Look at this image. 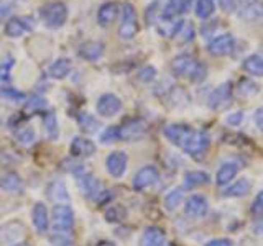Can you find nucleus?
Instances as JSON below:
<instances>
[{"mask_svg": "<svg viewBox=\"0 0 263 246\" xmlns=\"http://www.w3.org/2000/svg\"><path fill=\"white\" fill-rule=\"evenodd\" d=\"M171 72L178 77H187L193 82H201L205 79L208 69L202 63L194 59L189 54H179L176 57H173L171 61Z\"/></svg>", "mask_w": 263, "mask_h": 246, "instance_id": "1", "label": "nucleus"}, {"mask_svg": "<svg viewBox=\"0 0 263 246\" xmlns=\"http://www.w3.org/2000/svg\"><path fill=\"white\" fill-rule=\"evenodd\" d=\"M68 7L64 2L54 0V2H48L40 8V18L45 23V27L49 30H58L68 22Z\"/></svg>", "mask_w": 263, "mask_h": 246, "instance_id": "2", "label": "nucleus"}, {"mask_svg": "<svg viewBox=\"0 0 263 246\" xmlns=\"http://www.w3.org/2000/svg\"><path fill=\"white\" fill-rule=\"evenodd\" d=\"M140 31L137 10L132 4H125L122 8V22L119 27V36L123 41H132Z\"/></svg>", "mask_w": 263, "mask_h": 246, "instance_id": "3", "label": "nucleus"}, {"mask_svg": "<svg viewBox=\"0 0 263 246\" xmlns=\"http://www.w3.org/2000/svg\"><path fill=\"white\" fill-rule=\"evenodd\" d=\"M51 221L56 233L66 235L74 228V212L68 203H56L51 212Z\"/></svg>", "mask_w": 263, "mask_h": 246, "instance_id": "4", "label": "nucleus"}, {"mask_svg": "<svg viewBox=\"0 0 263 246\" xmlns=\"http://www.w3.org/2000/svg\"><path fill=\"white\" fill-rule=\"evenodd\" d=\"M209 146H211V138L205 131L191 130V133L187 135L184 145L181 146V150L187 154L194 156V158H197V156H202L205 151H208Z\"/></svg>", "mask_w": 263, "mask_h": 246, "instance_id": "5", "label": "nucleus"}, {"mask_svg": "<svg viewBox=\"0 0 263 246\" xmlns=\"http://www.w3.org/2000/svg\"><path fill=\"white\" fill-rule=\"evenodd\" d=\"M74 176L78 179L81 192L89 197V199H99V195L104 192V186L101 184V180L90 174V172H86L84 169H78L74 171Z\"/></svg>", "mask_w": 263, "mask_h": 246, "instance_id": "6", "label": "nucleus"}, {"mask_svg": "<svg viewBox=\"0 0 263 246\" xmlns=\"http://www.w3.org/2000/svg\"><path fill=\"white\" fill-rule=\"evenodd\" d=\"M232 98H234V89H232V84L230 82H224V84L217 86L216 89L212 90L209 94V98H208V105L209 109L212 110H224L227 107L232 104Z\"/></svg>", "mask_w": 263, "mask_h": 246, "instance_id": "7", "label": "nucleus"}, {"mask_svg": "<svg viewBox=\"0 0 263 246\" xmlns=\"http://www.w3.org/2000/svg\"><path fill=\"white\" fill-rule=\"evenodd\" d=\"M235 49V38L230 33H224L216 38L211 39V43L208 45V53L214 57H224L232 54Z\"/></svg>", "mask_w": 263, "mask_h": 246, "instance_id": "8", "label": "nucleus"}, {"mask_svg": "<svg viewBox=\"0 0 263 246\" xmlns=\"http://www.w3.org/2000/svg\"><path fill=\"white\" fill-rule=\"evenodd\" d=\"M25 235V227L23 223L16 220L7 221L2 227H0V246H12L16 244L22 236Z\"/></svg>", "mask_w": 263, "mask_h": 246, "instance_id": "9", "label": "nucleus"}, {"mask_svg": "<svg viewBox=\"0 0 263 246\" xmlns=\"http://www.w3.org/2000/svg\"><path fill=\"white\" fill-rule=\"evenodd\" d=\"M96 110L101 117L110 118L122 110V100L115 94H104V95L99 97Z\"/></svg>", "mask_w": 263, "mask_h": 246, "instance_id": "10", "label": "nucleus"}, {"mask_svg": "<svg viewBox=\"0 0 263 246\" xmlns=\"http://www.w3.org/2000/svg\"><path fill=\"white\" fill-rule=\"evenodd\" d=\"M160 179V172L156 169V166H143L142 169L137 171V174L134 177V189L135 191H146L148 187H152L156 184V180Z\"/></svg>", "mask_w": 263, "mask_h": 246, "instance_id": "11", "label": "nucleus"}, {"mask_svg": "<svg viewBox=\"0 0 263 246\" xmlns=\"http://www.w3.org/2000/svg\"><path fill=\"white\" fill-rule=\"evenodd\" d=\"M146 133V123L143 120H128L119 127L120 141H135Z\"/></svg>", "mask_w": 263, "mask_h": 246, "instance_id": "12", "label": "nucleus"}, {"mask_svg": "<svg viewBox=\"0 0 263 246\" xmlns=\"http://www.w3.org/2000/svg\"><path fill=\"white\" fill-rule=\"evenodd\" d=\"M127 166H128V158L123 151H112L105 159L107 172H109L112 177H117V179L122 177L125 174Z\"/></svg>", "mask_w": 263, "mask_h": 246, "instance_id": "13", "label": "nucleus"}, {"mask_svg": "<svg viewBox=\"0 0 263 246\" xmlns=\"http://www.w3.org/2000/svg\"><path fill=\"white\" fill-rule=\"evenodd\" d=\"M209 212V202L202 195H191L184 203V213L189 218H202Z\"/></svg>", "mask_w": 263, "mask_h": 246, "instance_id": "14", "label": "nucleus"}, {"mask_svg": "<svg viewBox=\"0 0 263 246\" xmlns=\"http://www.w3.org/2000/svg\"><path fill=\"white\" fill-rule=\"evenodd\" d=\"M31 30V23L28 18H22V16H12L5 22V35L8 38H22L25 33Z\"/></svg>", "mask_w": 263, "mask_h": 246, "instance_id": "15", "label": "nucleus"}, {"mask_svg": "<svg viewBox=\"0 0 263 246\" xmlns=\"http://www.w3.org/2000/svg\"><path fill=\"white\" fill-rule=\"evenodd\" d=\"M191 127H187V125H181V123H171V125H166L163 130V133L164 136H166L170 141L173 145H176V146H183L184 141H186V138L187 135L191 133Z\"/></svg>", "mask_w": 263, "mask_h": 246, "instance_id": "16", "label": "nucleus"}, {"mask_svg": "<svg viewBox=\"0 0 263 246\" xmlns=\"http://www.w3.org/2000/svg\"><path fill=\"white\" fill-rule=\"evenodd\" d=\"M238 171H240V164H238L237 161L224 162L216 172V184L220 187L229 186L235 179V176L238 174Z\"/></svg>", "mask_w": 263, "mask_h": 246, "instance_id": "17", "label": "nucleus"}, {"mask_svg": "<svg viewBox=\"0 0 263 246\" xmlns=\"http://www.w3.org/2000/svg\"><path fill=\"white\" fill-rule=\"evenodd\" d=\"M140 246H170L164 232L158 227H148L140 236Z\"/></svg>", "mask_w": 263, "mask_h": 246, "instance_id": "18", "label": "nucleus"}, {"mask_svg": "<svg viewBox=\"0 0 263 246\" xmlns=\"http://www.w3.org/2000/svg\"><path fill=\"white\" fill-rule=\"evenodd\" d=\"M117 16H119V4L105 2L99 7V10H97V23L101 25L102 28H107L115 22Z\"/></svg>", "mask_w": 263, "mask_h": 246, "instance_id": "19", "label": "nucleus"}, {"mask_svg": "<svg viewBox=\"0 0 263 246\" xmlns=\"http://www.w3.org/2000/svg\"><path fill=\"white\" fill-rule=\"evenodd\" d=\"M238 16H240V20L247 23L260 20L263 16V2L261 0H250V2H247L240 10H238Z\"/></svg>", "mask_w": 263, "mask_h": 246, "instance_id": "20", "label": "nucleus"}, {"mask_svg": "<svg viewBox=\"0 0 263 246\" xmlns=\"http://www.w3.org/2000/svg\"><path fill=\"white\" fill-rule=\"evenodd\" d=\"M31 223L36 228V232L45 233L48 227H49V217H48V210L45 207V203L36 202L31 209Z\"/></svg>", "mask_w": 263, "mask_h": 246, "instance_id": "21", "label": "nucleus"}, {"mask_svg": "<svg viewBox=\"0 0 263 246\" xmlns=\"http://www.w3.org/2000/svg\"><path fill=\"white\" fill-rule=\"evenodd\" d=\"M0 189L5 191L7 194H18L23 191V180L13 171L4 172V174L0 176Z\"/></svg>", "mask_w": 263, "mask_h": 246, "instance_id": "22", "label": "nucleus"}, {"mask_svg": "<svg viewBox=\"0 0 263 246\" xmlns=\"http://www.w3.org/2000/svg\"><path fill=\"white\" fill-rule=\"evenodd\" d=\"M96 153V145L87 138L76 136L71 143V154L74 158H89Z\"/></svg>", "mask_w": 263, "mask_h": 246, "instance_id": "23", "label": "nucleus"}, {"mask_svg": "<svg viewBox=\"0 0 263 246\" xmlns=\"http://www.w3.org/2000/svg\"><path fill=\"white\" fill-rule=\"evenodd\" d=\"M104 49L105 46L102 41H87V43H84L79 48V54L84 57V59L96 63L104 56Z\"/></svg>", "mask_w": 263, "mask_h": 246, "instance_id": "24", "label": "nucleus"}, {"mask_svg": "<svg viewBox=\"0 0 263 246\" xmlns=\"http://www.w3.org/2000/svg\"><path fill=\"white\" fill-rule=\"evenodd\" d=\"M250 191H252L250 180L249 179H238L237 182L226 187L224 192H222V195L227 197V199H238V197H245Z\"/></svg>", "mask_w": 263, "mask_h": 246, "instance_id": "25", "label": "nucleus"}, {"mask_svg": "<svg viewBox=\"0 0 263 246\" xmlns=\"http://www.w3.org/2000/svg\"><path fill=\"white\" fill-rule=\"evenodd\" d=\"M243 71L250 76H263V51H257L243 59Z\"/></svg>", "mask_w": 263, "mask_h": 246, "instance_id": "26", "label": "nucleus"}, {"mask_svg": "<svg viewBox=\"0 0 263 246\" xmlns=\"http://www.w3.org/2000/svg\"><path fill=\"white\" fill-rule=\"evenodd\" d=\"M209 174L204 171H189L184 176V189H197L209 184Z\"/></svg>", "mask_w": 263, "mask_h": 246, "instance_id": "27", "label": "nucleus"}, {"mask_svg": "<svg viewBox=\"0 0 263 246\" xmlns=\"http://www.w3.org/2000/svg\"><path fill=\"white\" fill-rule=\"evenodd\" d=\"M71 69H72V63L69 57H60L49 68V76L54 79H64L71 72Z\"/></svg>", "mask_w": 263, "mask_h": 246, "instance_id": "28", "label": "nucleus"}, {"mask_svg": "<svg viewBox=\"0 0 263 246\" xmlns=\"http://www.w3.org/2000/svg\"><path fill=\"white\" fill-rule=\"evenodd\" d=\"M186 12L187 7L184 4V0H168L163 8L161 18H176L179 13H186Z\"/></svg>", "mask_w": 263, "mask_h": 246, "instance_id": "29", "label": "nucleus"}, {"mask_svg": "<svg viewBox=\"0 0 263 246\" xmlns=\"http://www.w3.org/2000/svg\"><path fill=\"white\" fill-rule=\"evenodd\" d=\"M179 25H181V20L178 22L176 18H160L156 28H158V33L163 38H175Z\"/></svg>", "mask_w": 263, "mask_h": 246, "instance_id": "30", "label": "nucleus"}, {"mask_svg": "<svg viewBox=\"0 0 263 246\" xmlns=\"http://www.w3.org/2000/svg\"><path fill=\"white\" fill-rule=\"evenodd\" d=\"M196 36V28H194V25L191 22H181L179 25V28L176 31V41L181 45H186V43H191V41L194 39Z\"/></svg>", "mask_w": 263, "mask_h": 246, "instance_id": "31", "label": "nucleus"}, {"mask_svg": "<svg viewBox=\"0 0 263 246\" xmlns=\"http://www.w3.org/2000/svg\"><path fill=\"white\" fill-rule=\"evenodd\" d=\"M48 194L51 197L53 200H56L58 203H66L69 200V195H68V189L66 186L61 182V180H54V182L49 184L48 187Z\"/></svg>", "mask_w": 263, "mask_h": 246, "instance_id": "32", "label": "nucleus"}, {"mask_svg": "<svg viewBox=\"0 0 263 246\" xmlns=\"http://www.w3.org/2000/svg\"><path fill=\"white\" fill-rule=\"evenodd\" d=\"M183 199H184V187L173 189V191H170L166 197H164V207L170 212L176 210L181 205V202H183Z\"/></svg>", "mask_w": 263, "mask_h": 246, "instance_id": "33", "label": "nucleus"}, {"mask_svg": "<svg viewBox=\"0 0 263 246\" xmlns=\"http://www.w3.org/2000/svg\"><path fill=\"white\" fill-rule=\"evenodd\" d=\"M216 12V2L214 0H197L194 5V13L197 18H209V16Z\"/></svg>", "mask_w": 263, "mask_h": 246, "instance_id": "34", "label": "nucleus"}, {"mask_svg": "<svg viewBox=\"0 0 263 246\" xmlns=\"http://www.w3.org/2000/svg\"><path fill=\"white\" fill-rule=\"evenodd\" d=\"M15 66V59L12 56H5L0 59V84H8L12 79V69Z\"/></svg>", "mask_w": 263, "mask_h": 246, "instance_id": "35", "label": "nucleus"}, {"mask_svg": "<svg viewBox=\"0 0 263 246\" xmlns=\"http://www.w3.org/2000/svg\"><path fill=\"white\" fill-rule=\"evenodd\" d=\"M237 94L240 97H245V98L253 97V95L258 94V86L250 79H242L237 86Z\"/></svg>", "mask_w": 263, "mask_h": 246, "instance_id": "36", "label": "nucleus"}, {"mask_svg": "<svg viewBox=\"0 0 263 246\" xmlns=\"http://www.w3.org/2000/svg\"><path fill=\"white\" fill-rule=\"evenodd\" d=\"M127 217V210L123 209V205H112L105 210V220L110 221V223H119V221L125 220Z\"/></svg>", "mask_w": 263, "mask_h": 246, "instance_id": "37", "label": "nucleus"}, {"mask_svg": "<svg viewBox=\"0 0 263 246\" xmlns=\"http://www.w3.org/2000/svg\"><path fill=\"white\" fill-rule=\"evenodd\" d=\"M79 127L84 131H87V133H94L99 128V120L92 117L90 113H82L79 117Z\"/></svg>", "mask_w": 263, "mask_h": 246, "instance_id": "38", "label": "nucleus"}, {"mask_svg": "<svg viewBox=\"0 0 263 246\" xmlns=\"http://www.w3.org/2000/svg\"><path fill=\"white\" fill-rule=\"evenodd\" d=\"M15 138L18 139V143H22V145H31L33 141H35L36 135H35V131H33V128L20 127L15 131Z\"/></svg>", "mask_w": 263, "mask_h": 246, "instance_id": "39", "label": "nucleus"}, {"mask_svg": "<svg viewBox=\"0 0 263 246\" xmlns=\"http://www.w3.org/2000/svg\"><path fill=\"white\" fill-rule=\"evenodd\" d=\"M45 131H46V135L49 136V138H56L58 136V120H56V117H54V113H46L45 115Z\"/></svg>", "mask_w": 263, "mask_h": 246, "instance_id": "40", "label": "nucleus"}, {"mask_svg": "<svg viewBox=\"0 0 263 246\" xmlns=\"http://www.w3.org/2000/svg\"><path fill=\"white\" fill-rule=\"evenodd\" d=\"M115 141H120L119 127H109V128H105L101 133V143L110 145V143H115Z\"/></svg>", "mask_w": 263, "mask_h": 246, "instance_id": "41", "label": "nucleus"}, {"mask_svg": "<svg viewBox=\"0 0 263 246\" xmlns=\"http://www.w3.org/2000/svg\"><path fill=\"white\" fill-rule=\"evenodd\" d=\"M250 213L255 218H263V191L257 194V197L252 202Z\"/></svg>", "mask_w": 263, "mask_h": 246, "instance_id": "42", "label": "nucleus"}, {"mask_svg": "<svg viewBox=\"0 0 263 246\" xmlns=\"http://www.w3.org/2000/svg\"><path fill=\"white\" fill-rule=\"evenodd\" d=\"M156 79V69L153 66H145L143 69H140L138 72V80L143 82V84H148V82H153Z\"/></svg>", "mask_w": 263, "mask_h": 246, "instance_id": "43", "label": "nucleus"}, {"mask_svg": "<svg viewBox=\"0 0 263 246\" xmlns=\"http://www.w3.org/2000/svg\"><path fill=\"white\" fill-rule=\"evenodd\" d=\"M242 121H243V112L242 110L229 113L227 117H226V123H227V125H230V127H238Z\"/></svg>", "mask_w": 263, "mask_h": 246, "instance_id": "44", "label": "nucleus"}, {"mask_svg": "<svg viewBox=\"0 0 263 246\" xmlns=\"http://www.w3.org/2000/svg\"><path fill=\"white\" fill-rule=\"evenodd\" d=\"M2 95L7 97V98H10L12 102H22L23 100V94L16 92L15 89H4L2 90Z\"/></svg>", "mask_w": 263, "mask_h": 246, "instance_id": "45", "label": "nucleus"}, {"mask_svg": "<svg viewBox=\"0 0 263 246\" xmlns=\"http://www.w3.org/2000/svg\"><path fill=\"white\" fill-rule=\"evenodd\" d=\"M27 105H28V109H30V110L38 112V110H41V109H43V107L46 105V102H45V98H43V97H33Z\"/></svg>", "mask_w": 263, "mask_h": 246, "instance_id": "46", "label": "nucleus"}, {"mask_svg": "<svg viewBox=\"0 0 263 246\" xmlns=\"http://www.w3.org/2000/svg\"><path fill=\"white\" fill-rule=\"evenodd\" d=\"M204 246H234V241L229 238H214V240L208 241Z\"/></svg>", "mask_w": 263, "mask_h": 246, "instance_id": "47", "label": "nucleus"}, {"mask_svg": "<svg viewBox=\"0 0 263 246\" xmlns=\"http://www.w3.org/2000/svg\"><path fill=\"white\" fill-rule=\"evenodd\" d=\"M10 12H12V4H8V2H0V22H4Z\"/></svg>", "mask_w": 263, "mask_h": 246, "instance_id": "48", "label": "nucleus"}, {"mask_svg": "<svg viewBox=\"0 0 263 246\" xmlns=\"http://www.w3.org/2000/svg\"><path fill=\"white\" fill-rule=\"evenodd\" d=\"M219 5L224 8L226 12L235 10V0H219Z\"/></svg>", "mask_w": 263, "mask_h": 246, "instance_id": "49", "label": "nucleus"}, {"mask_svg": "<svg viewBox=\"0 0 263 246\" xmlns=\"http://www.w3.org/2000/svg\"><path fill=\"white\" fill-rule=\"evenodd\" d=\"M253 120H255V123H257V127H258L260 130H263V107H260V109H258L257 112H255Z\"/></svg>", "mask_w": 263, "mask_h": 246, "instance_id": "50", "label": "nucleus"}, {"mask_svg": "<svg viewBox=\"0 0 263 246\" xmlns=\"http://www.w3.org/2000/svg\"><path fill=\"white\" fill-rule=\"evenodd\" d=\"M255 233H257L258 236H263V218L258 220V223L255 225Z\"/></svg>", "mask_w": 263, "mask_h": 246, "instance_id": "51", "label": "nucleus"}, {"mask_svg": "<svg viewBox=\"0 0 263 246\" xmlns=\"http://www.w3.org/2000/svg\"><path fill=\"white\" fill-rule=\"evenodd\" d=\"M96 246H115V244H114L112 241H107V240H104V241H99Z\"/></svg>", "mask_w": 263, "mask_h": 246, "instance_id": "52", "label": "nucleus"}, {"mask_svg": "<svg viewBox=\"0 0 263 246\" xmlns=\"http://www.w3.org/2000/svg\"><path fill=\"white\" fill-rule=\"evenodd\" d=\"M12 246H28V244H25V243H16V244H12Z\"/></svg>", "mask_w": 263, "mask_h": 246, "instance_id": "53", "label": "nucleus"}]
</instances>
